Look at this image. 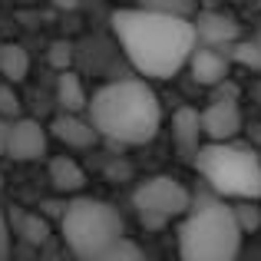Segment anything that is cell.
I'll use <instances>...</instances> for the list:
<instances>
[{
  "instance_id": "obj_1",
  "label": "cell",
  "mask_w": 261,
  "mask_h": 261,
  "mask_svg": "<svg viewBox=\"0 0 261 261\" xmlns=\"http://www.w3.org/2000/svg\"><path fill=\"white\" fill-rule=\"evenodd\" d=\"M113 33L133 70L146 80H172L182 66H189L192 50L198 46L192 17L166 13L146 4L119 7L113 13Z\"/></svg>"
},
{
  "instance_id": "obj_2",
  "label": "cell",
  "mask_w": 261,
  "mask_h": 261,
  "mask_svg": "<svg viewBox=\"0 0 261 261\" xmlns=\"http://www.w3.org/2000/svg\"><path fill=\"white\" fill-rule=\"evenodd\" d=\"M86 113L102 139L119 146H146L159 136L162 126V102L146 76L113 80L99 86L89 96Z\"/></svg>"
},
{
  "instance_id": "obj_3",
  "label": "cell",
  "mask_w": 261,
  "mask_h": 261,
  "mask_svg": "<svg viewBox=\"0 0 261 261\" xmlns=\"http://www.w3.org/2000/svg\"><path fill=\"white\" fill-rule=\"evenodd\" d=\"M245 228L238 222L235 205L225 195H202L192 198V208L175 225V248L189 261H231L242 251Z\"/></svg>"
},
{
  "instance_id": "obj_4",
  "label": "cell",
  "mask_w": 261,
  "mask_h": 261,
  "mask_svg": "<svg viewBox=\"0 0 261 261\" xmlns=\"http://www.w3.org/2000/svg\"><path fill=\"white\" fill-rule=\"evenodd\" d=\"M195 172L225 198H261V155L238 139L205 142L195 155Z\"/></svg>"
},
{
  "instance_id": "obj_5",
  "label": "cell",
  "mask_w": 261,
  "mask_h": 261,
  "mask_svg": "<svg viewBox=\"0 0 261 261\" xmlns=\"http://www.w3.org/2000/svg\"><path fill=\"white\" fill-rule=\"evenodd\" d=\"M60 235H63L66 248L76 258L102 261L109 245L126 235V222H122L116 205L102 202V198H93V195H76L63 205Z\"/></svg>"
},
{
  "instance_id": "obj_6",
  "label": "cell",
  "mask_w": 261,
  "mask_h": 261,
  "mask_svg": "<svg viewBox=\"0 0 261 261\" xmlns=\"http://www.w3.org/2000/svg\"><path fill=\"white\" fill-rule=\"evenodd\" d=\"M192 192L175 175H149L133 189V208L146 228H166L192 208Z\"/></svg>"
},
{
  "instance_id": "obj_7",
  "label": "cell",
  "mask_w": 261,
  "mask_h": 261,
  "mask_svg": "<svg viewBox=\"0 0 261 261\" xmlns=\"http://www.w3.org/2000/svg\"><path fill=\"white\" fill-rule=\"evenodd\" d=\"M245 126V116H242V106H238V89L225 83L215 86V96L212 102L202 109V129H205V139L208 142H222V139H238Z\"/></svg>"
},
{
  "instance_id": "obj_8",
  "label": "cell",
  "mask_w": 261,
  "mask_h": 261,
  "mask_svg": "<svg viewBox=\"0 0 261 261\" xmlns=\"http://www.w3.org/2000/svg\"><path fill=\"white\" fill-rule=\"evenodd\" d=\"M46 146H50V126L30 119V116L10 119L7 159H13V162H40V159H46Z\"/></svg>"
},
{
  "instance_id": "obj_9",
  "label": "cell",
  "mask_w": 261,
  "mask_h": 261,
  "mask_svg": "<svg viewBox=\"0 0 261 261\" xmlns=\"http://www.w3.org/2000/svg\"><path fill=\"white\" fill-rule=\"evenodd\" d=\"M189 73L195 83L212 86L215 89L218 83H225L231 73V57L225 53V46H208V43H198L189 57Z\"/></svg>"
},
{
  "instance_id": "obj_10",
  "label": "cell",
  "mask_w": 261,
  "mask_h": 261,
  "mask_svg": "<svg viewBox=\"0 0 261 261\" xmlns=\"http://www.w3.org/2000/svg\"><path fill=\"white\" fill-rule=\"evenodd\" d=\"M50 136L66 149H93L99 142V129L93 126L89 113L83 116V113H63V109L50 122Z\"/></svg>"
},
{
  "instance_id": "obj_11",
  "label": "cell",
  "mask_w": 261,
  "mask_h": 261,
  "mask_svg": "<svg viewBox=\"0 0 261 261\" xmlns=\"http://www.w3.org/2000/svg\"><path fill=\"white\" fill-rule=\"evenodd\" d=\"M172 142H175V152L182 159L195 162L198 149L205 146V129H202V109H192V106H182L175 109L172 116Z\"/></svg>"
},
{
  "instance_id": "obj_12",
  "label": "cell",
  "mask_w": 261,
  "mask_h": 261,
  "mask_svg": "<svg viewBox=\"0 0 261 261\" xmlns=\"http://www.w3.org/2000/svg\"><path fill=\"white\" fill-rule=\"evenodd\" d=\"M195 37L198 43H208V46H225L228 50L238 37H242V27L231 13H222V10H198L195 17Z\"/></svg>"
},
{
  "instance_id": "obj_13",
  "label": "cell",
  "mask_w": 261,
  "mask_h": 261,
  "mask_svg": "<svg viewBox=\"0 0 261 261\" xmlns=\"http://www.w3.org/2000/svg\"><path fill=\"white\" fill-rule=\"evenodd\" d=\"M46 178L60 195H80L86 189V172L73 155H53L46 162Z\"/></svg>"
},
{
  "instance_id": "obj_14",
  "label": "cell",
  "mask_w": 261,
  "mask_h": 261,
  "mask_svg": "<svg viewBox=\"0 0 261 261\" xmlns=\"http://www.w3.org/2000/svg\"><path fill=\"white\" fill-rule=\"evenodd\" d=\"M57 106L63 109V113H86V106H89L86 86H83V80H80L73 70H60V80H57Z\"/></svg>"
},
{
  "instance_id": "obj_15",
  "label": "cell",
  "mask_w": 261,
  "mask_h": 261,
  "mask_svg": "<svg viewBox=\"0 0 261 261\" xmlns=\"http://www.w3.org/2000/svg\"><path fill=\"white\" fill-rule=\"evenodd\" d=\"M30 70V53L20 43H0V80L20 83Z\"/></svg>"
},
{
  "instance_id": "obj_16",
  "label": "cell",
  "mask_w": 261,
  "mask_h": 261,
  "mask_svg": "<svg viewBox=\"0 0 261 261\" xmlns=\"http://www.w3.org/2000/svg\"><path fill=\"white\" fill-rule=\"evenodd\" d=\"M116 258L142 261V258H146V251H142V248H139V245H136L129 235H122V238H116V242L109 245V251H106V258H102V261H116Z\"/></svg>"
},
{
  "instance_id": "obj_17",
  "label": "cell",
  "mask_w": 261,
  "mask_h": 261,
  "mask_svg": "<svg viewBox=\"0 0 261 261\" xmlns=\"http://www.w3.org/2000/svg\"><path fill=\"white\" fill-rule=\"evenodd\" d=\"M46 231H50V225H46L43 215H27L23 222H20V235H23L30 245H43L46 242Z\"/></svg>"
},
{
  "instance_id": "obj_18",
  "label": "cell",
  "mask_w": 261,
  "mask_h": 261,
  "mask_svg": "<svg viewBox=\"0 0 261 261\" xmlns=\"http://www.w3.org/2000/svg\"><path fill=\"white\" fill-rule=\"evenodd\" d=\"M258 198H238V205H235V212H238V222H242V228H245V235H251V231L261 225V208H258Z\"/></svg>"
},
{
  "instance_id": "obj_19",
  "label": "cell",
  "mask_w": 261,
  "mask_h": 261,
  "mask_svg": "<svg viewBox=\"0 0 261 261\" xmlns=\"http://www.w3.org/2000/svg\"><path fill=\"white\" fill-rule=\"evenodd\" d=\"M146 7H155V10H166V13H178V17H195L198 7L195 0H139Z\"/></svg>"
},
{
  "instance_id": "obj_20",
  "label": "cell",
  "mask_w": 261,
  "mask_h": 261,
  "mask_svg": "<svg viewBox=\"0 0 261 261\" xmlns=\"http://www.w3.org/2000/svg\"><path fill=\"white\" fill-rule=\"evenodd\" d=\"M0 116H7V119L20 116V99H17V89H13L10 80H0Z\"/></svg>"
},
{
  "instance_id": "obj_21",
  "label": "cell",
  "mask_w": 261,
  "mask_h": 261,
  "mask_svg": "<svg viewBox=\"0 0 261 261\" xmlns=\"http://www.w3.org/2000/svg\"><path fill=\"white\" fill-rule=\"evenodd\" d=\"M10 242H13V228H10V218H7L4 205H0V261L10 255Z\"/></svg>"
},
{
  "instance_id": "obj_22",
  "label": "cell",
  "mask_w": 261,
  "mask_h": 261,
  "mask_svg": "<svg viewBox=\"0 0 261 261\" xmlns=\"http://www.w3.org/2000/svg\"><path fill=\"white\" fill-rule=\"evenodd\" d=\"M70 43H66V40H60V43H53L50 46V63H57L60 70H66V63H70Z\"/></svg>"
},
{
  "instance_id": "obj_23",
  "label": "cell",
  "mask_w": 261,
  "mask_h": 261,
  "mask_svg": "<svg viewBox=\"0 0 261 261\" xmlns=\"http://www.w3.org/2000/svg\"><path fill=\"white\" fill-rule=\"evenodd\" d=\"M7 139H10V119L0 116V155H7Z\"/></svg>"
},
{
  "instance_id": "obj_24",
  "label": "cell",
  "mask_w": 261,
  "mask_h": 261,
  "mask_svg": "<svg viewBox=\"0 0 261 261\" xmlns=\"http://www.w3.org/2000/svg\"><path fill=\"white\" fill-rule=\"evenodd\" d=\"M255 43H258V53H261V30L255 33ZM258 73H261V66H258Z\"/></svg>"
},
{
  "instance_id": "obj_25",
  "label": "cell",
  "mask_w": 261,
  "mask_h": 261,
  "mask_svg": "<svg viewBox=\"0 0 261 261\" xmlns=\"http://www.w3.org/2000/svg\"><path fill=\"white\" fill-rule=\"evenodd\" d=\"M0 189H4V175H0Z\"/></svg>"
}]
</instances>
